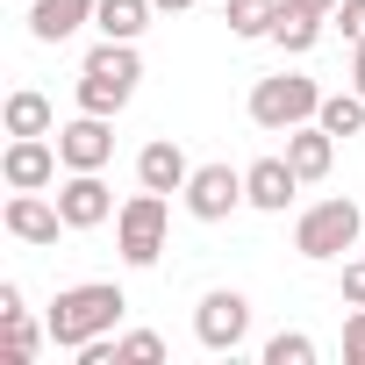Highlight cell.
<instances>
[{
  "label": "cell",
  "mask_w": 365,
  "mask_h": 365,
  "mask_svg": "<svg viewBox=\"0 0 365 365\" xmlns=\"http://www.w3.org/2000/svg\"><path fill=\"white\" fill-rule=\"evenodd\" d=\"M150 0H101V8H93V29L101 36H115V43H136L143 29H150Z\"/></svg>",
  "instance_id": "obj_18"
},
{
  "label": "cell",
  "mask_w": 365,
  "mask_h": 365,
  "mask_svg": "<svg viewBox=\"0 0 365 365\" xmlns=\"http://www.w3.org/2000/svg\"><path fill=\"white\" fill-rule=\"evenodd\" d=\"M122 308H129V294L115 287V279H86V287H58V301H51V344L58 351H79V344H93V336H115V322H122Z\"/></svg>",
  "instance_id": "obj_1"
},
{
  "label": "cell",
  "mask_w": 365,
  "mask_h": 365,
  "mask_svg": "<svg viewBox=\"0 0 365 365\" xmlns=\"http://www.w3.org/2000/svg\"><path fill=\"white\" fill-rule=\"evenodd\" d=\"M165 230H172V208H165V194H129L122 208H115V251H122V265H158V251H165Z\"/></svg>",
  "instance_id": "obj_4"
},
{
  "label": "cell",
  "mask_w": 365,
  "mask_h": 365,
  "mask_svg": "<svg viewBox=\"0 0 365 365\" xmlns=\"http://www.w3.org/2000/svg\"><path fill=\"white\" fill-rule=\"evenodd\" d=\"M308 187V179L287 165V158H258V165H244V194H251V208L258 215H287V201Z\"/></svg>",
  "instance_id": "obj_12"
},
{
  "label": "cell",
  "mask_w": 365,
  "mask_h": 365,
  "mask_svg": "<svg viewBox=\"0 0 365 365\" xmlns=\"http://www.w3.org/2000/svg\"><path fill=\"white\" fill-rule=\"evenodd\" d=\"M358 230H365V215H358V201H315V208H301V222H294V251L301 258H315V265H329V258H344L351 244H358Z\"/></svg>",
  "instance_id": "obj_5"
},
{
  "label": "cell",
  "mask_w": 365,
  "mask_h": 365,
  "mask_svg": "<svg viewBox=\"0 0 365 365\" xmlns=\"http://www.w3.org/2000/svg\"><path fill=\"white\" fill-rule=\"evenodd\" d=\"M222 8H230V0H222Z\"/></svg>",
  "instance_id": "obj_30"
},
{
  "label": "cell",
  "mask_w": 365,
  "mask_h": 365,
  "mask_svg": "<svg viewBox=\"0 0 365 365\" xmlns=\"http://www.w3.org/2000/svg\"><path fill=\"white\" fill-rule=\"evenodd\" d=\"M351 86H358V93H365V36H358V43H351Z\"/></svg>",
  "instance_id": "obj_27"
},
{
  "label": "cell",
  "mask_w": 365,
  "mask_h": 365,
  "mask_svg": "<svg viewBox=\"0 0 365 365\" xmlns=\"http://www.w3.org/2000/svg\"><path fill=\"white\" fill-rule=\"evenodd\" d=\"M179 201H187L194 222H230L237 208H251L237 165H194V179H187V194H179Z\"/></svg>",
  "instance_id": "obj_6"
},
{
  "label": "cell",
  "mask_w": 365,
  "mask_h": 365,
  "mask_svg": "<svg viewBox=\"0 0 365 365\" xmlns=\"http://www.w3.org/2000/svg\"><path fill=\"white\" fill-rule=\"evenodd\" d=\"M322 351H315V336H301V329H279L272 344H265V365H315Z\"/></svg>",
  "instance_id": "obj_22"
},
{
  "label": "cell",
  "mask_w": 365,
  "mask_h": 365,
  "mask_svg": "<svg viewBox=\"0 0 365 365\" xmlns=\"http://www.w3.org/2000/svg\"><path fill=\"white\" fill-rule=\"evenodd\" d=\"M194 336H201V351H237L244 336H251V301L237 294V287H215V294H201V308H194Z\"/></svg>",
  "instance_id": "obj_7"
},
{
  "label": "cell",
  "mask_w": 365,
  "mask_h": 365,
  "mask_svg": "<svg viewBox=\"0 0 365 365\" xmlns=\"http://www.w3.org/2000/svg\"><path fill=\"white\" fill-rule=\"evenodd\" d=\"M115 358L122 365H158L165 358V336L158 329H129V336H115Z\"/></svg>",
  "instance_id": "obj_23"
},
{
  "label": "cell",
  "mask_w": 365,
  "mask_h": 365,
  "mask_svg": "<svg viewBox=\"0 0 365 365\" xmlns=\"http://www.w3.org/2000/svg\"><path fill=\"white\" fill-rule=\"evenodd\" d=\"M136 79H143L136 43L101 36V43L86 51V65H79V108H86V115H122V108L136 101Z\"/></svg>",
  "instance_id": "obj_2"
},
{
  "label": "cell",
  "mask_w": 365,
  "mask_h": 365,
  "mask_svg": "<svg viewBox=\"0 0 365 365\" xmlns=\"http://www.w3.org/2000/svg\"><path fill=\"white\" fill-rule=\"evenodd\" d=\"M58 208H65V230H101V222H115V194H108L101 172H65Z\"/></svg>",
  "instance_id": "obj_10"
},
{
  "label": "cell",
  "mask_w": 365,
  "mask_h": 365,
  "mask_svg": "<svg viewBox=\"0 0 365 365\" xmlns=\"http://www.w3.org/2000/svg\"><path fill=\"white\" fill-rule=\"evenodd\" d=\"M150 8H158V15H187L194 0H150Z\"/></svg>",
  "instance_id": "obj_28"
},
{
  "label": "cell",
  "mask_w": 365,
  "mask_h": 365,
  "mask_svg": "<svg viewBox=\"0 0 365 365\" xmlns=\"http://www.w3.org/2000/svg\"><path fill=\"white\" fill-rule=\"evenodd\" d=\"M93 8H101V0H36V8H29V36L36 43H65V36H79L93 22Z\"/></svg>",
  "instance_id": "obj_14"
},
{
  "label": "cell",
  "mask_w": 365,
  "mask_h": 365,
  "mask_svg": "<svg viewBox=\"0 0 365 365\" xmlns=\"http://www.w3.org/2000/svg\"><path fill=\"white\" fill-rule=\"evenodd\" d=\"M315 108H322V86H315L308 72H272V79H258V86H251V122H258V129H272V136H287V129L315 122Z\"/></svg>",
  "instance_id": "obj_3"
},
{
  "label": "cell",
  "mask_w": 365,
  "mask_h": 365,
  "mask_svg": "<svg viewBox=\"0 0 365 365\" xmlns=\"http://www.w3.org/2000/svg\"><path fill=\"white\" fill-rule=\"evenodd\" d=\"M329 22H336V29L358 43V36H365V0H336V8H329Z\"/></svg>",
  "instance_id": "obj_24"
},
{
  "label": "cell",
  "mask_w": 365,
  "mask_h": 365,
  "mask_svg": "<svg viewBox=\"0 0 365 365\" xmlns=\"http://www.w3.org/2000/svg\"><path fill=\"white\" fill-rule=\"evenodd\" d=\"M58 158H65V172H108V158H115V115H72L65 129H58Z\"/></svg>",
  "instance_id": "obj_9"
},
{
  "label": "cell",
  "mask_w": 365,
  "mask_h": 365,
  "mask_svg": "<svg viewBox=\"0 0 365 365\" xmlns=\"http://www.w3.org/2000/svg\"><path fill=\"white\" fill-rule=\"evenodd\" d=\"M344 365H365V308H351L344 322Z\"/></svg>",
  "instance_id": "obj_25"
},
{
  "label": "cell",
  "mask_w": 365,
  "mask_h": 365,
  "mask_svg": "<svg viewBox=\"0 0 365 365\" xmlns=\"http://www.w3.org/2000/svg\"><path fill=\"white\" fill-rule=\"evenodd\" d=\"M187 179H194V165H187V150H179L172 136H150V143L136 150V187H150V194H187Z\"/></svg>",
  "instance_id": "obj_13"
},
{
  "label": "cell",
  "mask_w": 365,
  "mask_h": 365,
  "mask_svg": "<svg viewBox=\"0 0 365 365\" xmlns=\"http://www.w3.org/2000/svg\"><path fill=\"white\" fill-rule=\"evenodd\" d=\"M322 22H329V15L301 8V0H279V22H272V43H279L287 58H308V51L322 43Z\"/></svg>",
  "instance_id": "obj_17"
},
{
  "label": "cell",
  "mask_w": 365,
  "mask_h": 365,
  "mask_svg": "<svg viewBox=\"0 0 365 365\" xmlns=\"http://www.w3.org/2000/svg\"><path fill=\"white\" fill-rule=\"evenodd\" d=\"M0 129L8 136H58V115H51V101L36 86H15L8 108H0Z\"/></svg>",
  "instance_id": "obj_16"
},
{
  "label": "cell",
  "mask_w": 365,
  "mask_h": 365,
  "mask_svg": "<svg viewBox=\"0 0 365 365\" xmlns=\"http://www.w3.org/2000/svg\"><path fill=\"white\" fill-rule=\"evenodd\" d=\"M272 22H279V0H230V36L258 43V36H272Z\"/></svg>",
  "instance_id": "obj_21"
},
{
  "label": "cell",
  "mask_w": 365,
  "mask_h": 365,
  "mask_svg": "<svg viewBox=\"0 0 365 365\" xmlns=\"http://www.w3.org/2000/svg\"><path fill=\"white\" fill-rule=\"evenodd\" d=\"M315 122H322L329 136H365V93H358V86H344V93H322Z\"/></svg>",
  "instance_id": "obj_20"
},
{
  "label": "cell",
  "mask_w": 365,
  "mask_h": 365,
  "mask_svg": "<svg viewBox=\"0 0 365 365\" xmlns=\"http://www.w3.org/2000/svg\"><path fill=\"white\" fill-rule=\"evenodd\" d=\"M58 143L51 136H8V150H0V179H8V194H43L58 179Z\"/></svg>",
  "instance_id": "obj_8"
},
{
  "label": "cell",
  "mask_w": 365,
  "mask_h": 365,
  "mask_svg": "<svg viewBox=\"0 0 365 365\" xmlns=\"http://www.w3.org/2000/svg\"><path fill=\"white\" fill-rule=\"evenodd\" d=\"M344 308H365V258H344Z\"/></svg>",
  "instance_id": "obj_26"
},
{
  "label": "cell",
  "mask_w": 365,
  "mask_h": 365,
  "mask_svg": "<svg viewBox=\"0 0 365 365\" xmlns=\"http://www.w3.org/2000/svg\"><path fill=\"white\" fill-rule=\"evenodd\" d=\"M301 8H315V15H329V8H336V0H301Z\"/></svg>",
  "instance_id": "obj_29"
},
{
  "label": "cell",
  "mask_w": 365,
  "mask_h": 365,
  "mask_svg": "<svg viewBox=\"0 0 365 365\" xmlns=\"http://www.w3.org/2000/svg\"><path fill=\"white\" fill-rule=\"evenodd\" d=\"M0 230H8L15 244H58V230H65V208L58 201H43V194H8V208H0Z\"/></svg>",
  "instance_id": "obj_11"
},
{
  "label": "cell",
  "mask_w": 365,
  "mask_h": 365,
  "mask_svg": "<svg viewBox=\"0 0 365 365\" xmlns=\"http://www.w3.org/2000/svg\"><path fill=\"white\" fill-rule=\"evenodd\" d=\"M287 165H294L301 179H329V165H336V136H329L322 122L287 129Z\"/></svg>",
  "instance_id": "obj_15"
},
{
  "label": "cell",
  "mask_w": 365,
  "mask_h": 365,
  "mask_svg": "<svg viewBox=\"0 0 365 365\" xmlns=\"http://www.w3.org/2000/svg\"><path fill=\"white\" fill-rule=\"evenodd\" d=\"M43 336H51V322H29V308H8V315H0V344H8L0 365H29Z\"/></svg>",
  "instance_id": "obj_19"
}]
</instances>
